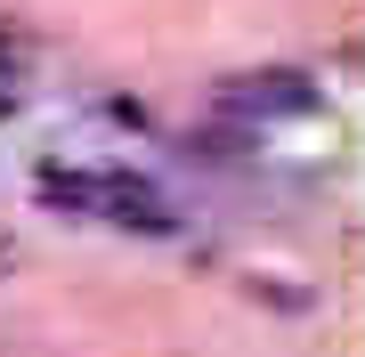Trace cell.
Wrapping results in <instances>:
<instances>
[{
	"mask_svg": "<svg viewBox=\"0 0 365 357\" xmlns=\"http://www.w3.org/2000/svg\"><path fill=\"white\" fill-rule=\"evenodd\" d=\"M244 106H268V114H309L317 90H300V73H260V90H244Z\"/></svg>",
	"mask_w": 365,
	"mask_h": 357,
	"instance_id": "7a4b0ae2",
	"label": "cell"
},
{
	"mask_svg": "<svg viewBox=\"0 0 365 357\" xmlns=\"http://www.w3.org/2000/svg\"><path fill=\"white\" fill-rule=\"evenodd\" d=\"M90 212L122 219V227H146V236H163V227H170V203H163L146 179H122V171H98V195H90Z\"/></svg>",
	"mask_w": 365,
	"mask_h": 357,
	"instance_id": "6da1fadb",
	"label": "cell"
}]
</instances>
